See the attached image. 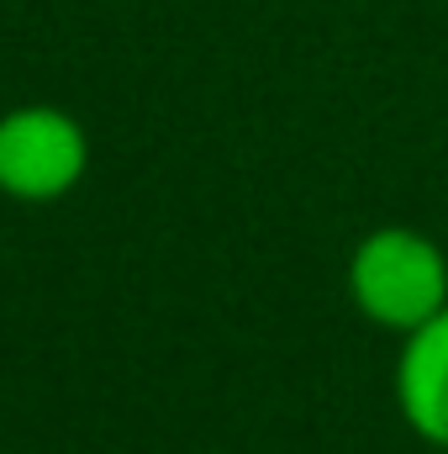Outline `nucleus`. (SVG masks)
<instances>
[{"label":"nucleus","instance_id":"1","mask_svg":"<svg viewBox=\"0 0 448 454\" xmlns=\"http://www.w3.org/2000/svg\"><path fill=\"white\" fill-rule=\"evenodd\" d=\"M343 291L364 323L406 339L448 307V254L422 227H369L348 248Z\"/></svg>","mask_w":448,"mask_h":454},{"label":"nucleus","instance_id":"2","mask_svg":"<svg viewBox=\"0 0 448 454\" xmlns=\"http://www.w3.org/2000/svg\"><path fill=\"white\" fill-rule=\"evenodd\" d=\"M90 169V137L64 106H11L0 116V196L48 207Z\"/></svg>","mask_w":448,"mask_h":454},{"label":"nucleus","instance_id":"3","mask_svg":"<svg viewBox=\"0 0 448 454\" xmlns=\"http://www.w3.org/2000/svg\"><path fill=\"white\" fill-rule=\"evenodd\" d=\"M390 396L412 439L448 454V307L401 339L396 370H390Z\"/></svg>","mask_w":448,"mask_h":454}]
</instances>
